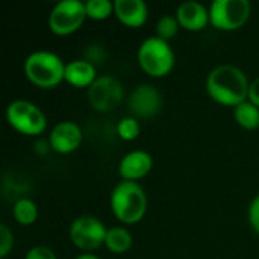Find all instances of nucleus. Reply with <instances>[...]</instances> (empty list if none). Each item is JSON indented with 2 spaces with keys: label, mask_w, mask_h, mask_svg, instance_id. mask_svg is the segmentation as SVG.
Segmentation results:
<instances>
[{
  "label": "nucleus",
  "mask_w": 259,
  "mask_h": 259,
  "mask_svg": "<svg viewBox=\"0 0 259 259\" xmlns=\"http://www.w3.org/2000/svg\"><path fill=\"white\" fill-rule=\"evenodd\" d=\"M176 18L181 27L191 32L202 30L211 23L209 9L203 3L196 0H188L181 3L176 9Z\"/></svg>",
  "instance_id": "f8f14e48"
},
{
  "label": "nucleus",
  "mask_w": 259,
  "mask_h": 259,
  "mask_svg": "<svg viewBox=\"0 0 259 259\" xmlns=\"http://www.w3.org/2000/svg\"><path fill=\"white\" fill-rule=\"evenodd\" d=\"M249 222L253 231L259 234V194L252 200L249 206Z\"/></svg>",
  "instance_id": "393cba45"
},
{
  "label": "nucleus",
  "mask_w": 259,
  "mask_h": 259,
  "mask_svg": "<svg viewBox=\"0 0 259 259\" xmlns=\"http://www.w3.org/2000/svg\"><path fill=\"white\" fill-rule=\"evenodd\" d=\"M249 100L259 108V77L258 79H255L253 82H250V88H249Z\"/></svg>",
  "instance_id": "a878e982"
},
{
  "label": "nucleus",
  "mask_w": 259,
  "mask_h": 259,
  "mask_svg": "<svg viewBox=\"0 0 259 259\" xmlns=\"http://www.w3.org/2000/svg\"><path fill=\"white\" fill-rule=\"evenodd\" d=\"M87 96L90 105L97 112H112L121 105L124 90L121 82L114 76H100L88 88Z\"/></svg>",
  "instance_id": "1a4fd4ad"
},
{
  "label": "nucleus",
  "mask_w": 259,
  "mask_h": 259,
  "mask_svg": "<svg viewBox=\"0 0 259 259\" xmlns=\"http://www.w3.org/2000/svg\"><path fill=\"white\" fill-rule=\"evenodd\" d=\"M24 74L38 88H55L65 79V64L53 52L36 50L26 58Z\"/></svg>",
  "instance_id": "7ed1b4c3"
},
{
  "label": "nucleus",
  "mask_w": 259,
  "mask_h": 259,
  "mask_svg": "<svg viewBox=\"0 0 259 259\" xmlns=\"http://www.w3.org/2000/svg\"><path fill=\"white\" fill-rule=\"evenodd\" d=\"M137 58L141 70L152 77H164L170 74L176 61L170 42L158 36L144 39L138 47Z\"/></svg>",
  "instance_id": "20e7f679"
},
{
  "label": "nucleus",
  "mask_w": 259,
  "mask_h": 259,
  "mask_svg": "<svg viewBox=\"0 0 259 259\" xmlns=\"http://www.w3.org/2000/svg\"><path fill=\"white\" fill-rule=\"evenodd\" d=\"M14 237L11 229L6 225H0V258H6L8 253L12 250Z\"/></svg>",
  "instance_id": "4be33fe9"
},
{
  "label": "nucleus",
  "mask_w": 259,
  "mask_h": 259,
  "mask_svg": "<svg viewBox=\"0 0 259 259\" xmlns=\"http://www.w3.org/2000/svg\"><path fill=\"white\" fill-rule=\"evenodd\" d=\"M70 240L71 243L83 250V252H93L102 246H105L108 229L94 215H80L73 220L70 225Z\"/></svg>",
  "instance_id": "6e6552de"
},
{
  "label": "nucleus",
  "mask_w": 259,
  "mask_h": 259,
  "mask_svg": "<svg viewBox=\"0 0 259 259\" xmlns=\"http://www.w3.org/2000/svg\"><path fill=\"white\" fill-rule=\"evenodd\" d=\"M12 214H14V219L17 223L20 225H32L36 222L38 219V206L33 200L30 199H18L14 206H12Z\"/></svg>",
  "instance_id": "a211bd4d"
},
{
  "label": "nucleus",
  "mask_w": 259,
  "mask_h": 259,
  "mask_svg": "<svg viewBox=\"0 0 259 259\" xmlns=\"http://www.w3.org/2000/svg\"><path fill=\"white\" fill-rule=\"evenodd\" d=\"M112 214L121 223H138L147 211V196L141 185L134 181L118 182L111 193Z\"/></svg>",
  "instance_id": "f03ea898"
},
{
  "label": "nucleus",
  "mask_w": 259,
  "mask_h": 259,
  "mask_svg": "<svg viewBox=\"0 0 259 259\" xmlns=\"http://www.w3.org/2000/svg\"><path fill=\"white\" fill-rule=\"evenodd\" d=\"M114 14L127 27H141L147 20V5L143 0H115Z\"/></svg>",
  "instance_id": "4468645a"
},
{
  "label": "nucleus",
  "mask_w": 259,
  "mask_h": 259,
  "mask_svg": "<svg viewBox=\"0 0 259 259\" xmlns=\"http://www.w3.org/2000/svg\"><path fill=\"white\" fill-rule=\"evenodd\" d=\"M249 0H214L209 6V20L215 29L237 30L250 18Z\"/></svg>",
  "instance_id": "423d86ee"
},
{
  "label": "nucleus",
  "mask_w": 259,
  "mask_h": 259,
  "mask_svg": "<svg viewBox=\"0 0 259 259\" xmlns=\"http://www.w3.org/2000/svg\"><path fill=\"white\" fill-rule=\"evenodd\" d=\"M161 108V91L150 83H141L135 87V90L129 96V111L135 118H152L159 114Z\"/></svg>",
  "instance_id": "9d476101"
},
{
  "label": "nucleus",
  "mask_w": 259,
  "mask_h": 259,
  "mask_svg": "<svg viewBox=\"0 0 259 259\" xmlns=\"http://www.w3.org/2000/svg\"><path fill=\"white\" fill-rule=\"evenodd\" d=\"M179 27L181 26L176 15H162L156 23V36L164 41H170L171 38L176 36Z\"/></svg>",
  "instance_id": "aec40b11"
},
{
  "label": "nucleus",
  "mask_w": 259,
  "mask_h": 259,
  "mask_svg": "<svg viewBox=\"0 0 259 259\" xmlns=\"http://www.w3.org/2000/svg\"><path fill=\"white\" fill-rule=\"evenodd\" d=\"M97 79L96 65L87 59H76L65 64V82L74 88H90Z\"/></svg>",
  "instance_id": "2eb2a0df"
},
{
  "label": "nucleus",
  "mask_w": 259,
  "mask_h": 259,
  "mask_svg": "<svg viewBox=\"0 0 259 259\" xmlns=\"http://www.w3.org/2000/svg\"><path fill=\"white\" fill-rule=\"evenodd\" d=\"M132 243H134L132 234L126 228L114 226V228L108 229L106 240H105V247L109 252H112L115 255L126 253L132 247Z\"/></svg>",
  "instance_id": "dca6fc26"
},
{
  "label": "nucleus",
  "mask_w": 259,
  "mask_h": 259,
  "mask_svg": "<svg viewBox=\"0 0 259 259\" xmlns=\"http://www.w3.org/2000/svg\"><path fill=\"white\" fill-rule=\"evenodd\" d=\"M6 120L12 129L24 135H39L47 127L44 112L32 102L17 99L6 108Z\"/></svg>",
  "instance_id": "39448f33"
},
{
  "label": "nucleus",
  "mask_w": 259,
  "mask_h": 259,
  "mask_svg": "<svg viewBox=\"0 0 259 259\" xmlns=\"http://www.w3.org/2000/svg\"><path fill=\"white\" fill-rule=\"evenodd\" d=\"M153 167V159L146 150H132L126 153L118 165V173L123 181H134L147 176Z\"/></svg>",
  "instance_id": "ddd939ff"
},
{
  "label": "nucleus",
  "mask_w": 259,
  "mask_h": 259,
  "mask_svg": "<svg viewBox=\"0 0 259 259\" xmlns=\"http://www.w3.org/2000/svg\"><path fill=\"white\" fill-rule=\"evenodd\" d=\"M87 17L93 20H105L114 14V3L109 0H88L85 2Z\"/></svg>",
  "instance_id": "6ab92c4d"
},
{
  "label": "nucleus",
  "mask_w": 259,
  "mask_h": 259,
  "mask_svg": "<svg viewBox=\"0 0 259 259\" xmlns=\"http://www.w3.org/2000/svg\"><path fill=\"white\" fill-rule=\"evenodd\" d=\"M87 18L85 2L62 0L58 2L49 14V27L58 36H67L76 32Z\"/></svg>",
  "instance_id": "0eeeda50"
},
{
  "label": "nucleus",
  "mask_w": 259,
  "mask_h": 259,
  "mask_svg": "<svg viewBox=\"0 0 259 259\" xmlns=\"http://www.w3.org/2000/svg\"><path fill=\"white\" fill-rule=\"evenodd\" d=\"M82 129L73 121H61L55 124L49 134V147L56 153L67 155L79 149L82 144Z\"/></svg>",
  "instance_id": "9b49d317"
},
{
  "label": "nucleus",
  "mask_w": 259,
  "mask_h": 259,
  "mask_svg": "<svg viewBox=\"0 0 259 259\" xmlns=\"http://www.w3.org/2000/svg\"><path fill=\"white\" fill-rule=\"evenodd\" d=\"M235 121L247 131H255L259 127V108L250 100H246L234 108Z\"/></svg>",
  "instance_id": "f3484780"
},
{
  "label": "nucleus",
  "mask_w": 259,
  "mask_h": 259,
  "mask_svg": "<svg viewBox=\"0 0 259 259\" xmlns=\"http://www.w3.org/2000/svg\"><path fill=\"white\" fill-rule=\"evenodd\" d=\"M206 93L209 97L223 106H238L249 100L250 82L246 73L235 65H219L212 68L206 77Z\"/></svg>",
  "instance_id": "f257e3e1"
},
{
  "label": "nucleus",
  "mask_w": 259,
  "mask_h": 259,
  "mask_svg": "<svg viewBox=\"0 0 259 259\" xmlns=\"http://www.w3.org/2000/svg\"><path fill=\"white\" fill-rule=\"evenodd\" d=\"M117 134L124 141H132L140 135V123L135 117H124L117 124Z\"/></svg>",
  "instance_id": "412c9836"
},
{
  "label": "nucleus",
  "mask_w": 259,
  "mask_h": 259,
  "mask_svg": "<svg viewBox=\"0 0 259 259\" xmlns=\"http://www.w3.org/2000/svg\"><path fill=\"white\" fill-rule=\"evenodd\" d=\"M74 259H100L99 256H96V255H91V253H83V255H79L77 258Z\"/></svg>",
  "instance_id": "bb28decb"
},
{
  "label": "nucleus",
  "mask_w": 259,
  "mask_h": 259,
  "mask_svg": "<svg viewBox=\"0 0 259 259\" xmlns=\"http://www.w3.org/2000/svg\"><path fill=\"white\" fill-rule=\"evenodd\" d=\"M106 56V52L102 46L99 44H93L90 47H87V52H85V58L88 62H91L93 65H96L97 62H102Z\"/></svg>",
  "instance_id": "5701e85b"
},
{
  "label": "nucleus",
  "mask_w": 259,
  "mask_h": 259,
  "mask_svg": "<svg viewBox=\"0 0 259 259\" xmlns=\"http://www.w3.org/2000/svg\"><path fill=\"white\" fill-rule=\"evenodd\" d=\"M24 259H56V255L46 246H35L26 253Z\"/></svg>",
  "instance_id": "b1692460"
}]
</instances>
